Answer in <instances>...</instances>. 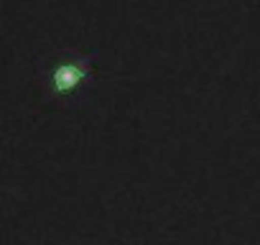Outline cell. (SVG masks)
Returning <instances> with one entry per match:
<instances>
[{
    "label": "cell",
    "mask_w": 260,
    "mask_h": 245,
    "mask_svg": "<svg viewBox=\"0 0 260 245\" xmlns=\"http://www.w3.org/2000/svg\"><path fill=\"white\" fill-rule=\"evenodd\" d=\"M92 67L94 56H79V54H61L54 59L46 69V84L49 95L56 100H69L74 97L82 87L89 84L92 79Z\"/></svg>",
    "instance_id": "1"
}]
</instances>
